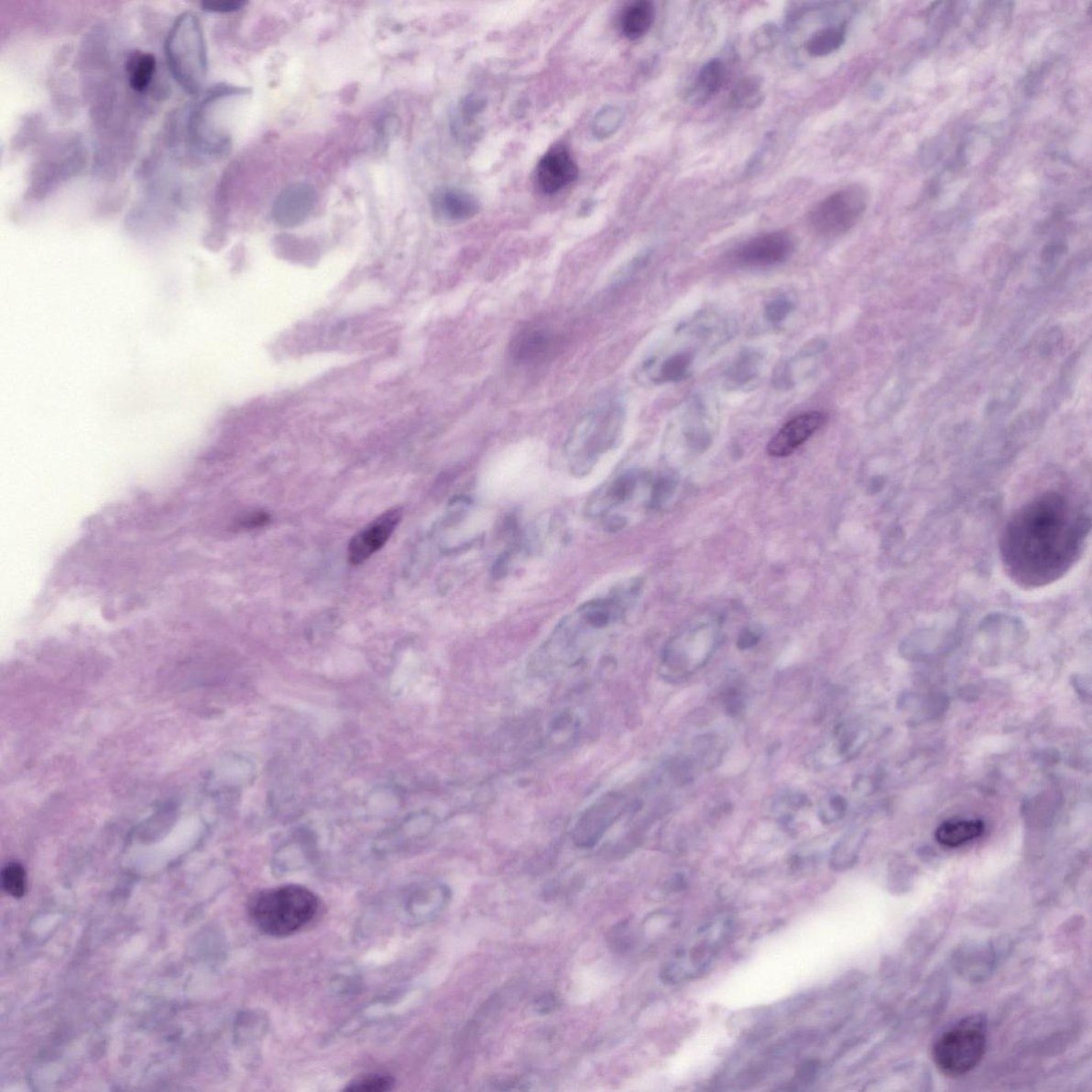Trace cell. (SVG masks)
<instances>
[{
  "label": "cell",
  "instance_id": "cell-1",
  "mask_svg": "<svg viewBox=\"0 0 1092 1092\" xmlns=\"http://www.w3.org/2000/svg\"><path fill=\"white\" fill-rule=\"evenodd\" d=\"M1090 519L1058 491L1033 497L1013 515L1000 541L1007 573L1023 588L1054 583L1074 567L1084 550Z\"/></svg>",
  "mask_w": 1092,
  "mask_h": 1092
},
{
  "label": "cell",
  "instance_id": "cell-2",
  "mask_svg": "<svg viewBox=\"0 0 1092 1092\" xmlns=\"http://www.w3.org/2000/svg\"><path fill=\"white\" fill-rule=\"evenodd\" d=\"M320 899L308 888L285 885L252 896L249 915L259 931L284 938L309 925L320 912Z\"/></svg>",
  "mask_w": 1092,
  "mask_h": 1092
},
{
  "label": "cell",
  "instance_id": "cell-3",
  "mask_svg": "<svg viewBox=\"0 0 1092 1092\" xmlns=\"http://www.w3.org/2000/svg\"><path fill=\"white\" fill-rule=\"evenodd\" d=\"M623 425V408L617 402L584 414L572 429L564 447L572 474L577 477L588 475L603 454L619 443Z\"/></svg>",
  "mask_w": 1092,
  "mask_h": 1092
},
{
  "label": "cell",
  "instance_id": "cell-4",
  "mask_svg": "<svg viewBox=\"0 0 1092 1092\" xmlns=\"http://www.w3.org/2000/svg\"><path fill=\"white\" fill-rule=\"evenodd\" d=\"M732 933L733 922L729 918L714 919L695 929L662 967V981L680 985L704 977Z\"/></svg>",
  "mask_w": 1092,
  "mask_h": 1092
},
{
  "label": "cell",
  "instance_id": "cell-5",
  "mask_svg": "<svg viewBox=\"0 0 1092 1092\" xmlns=\"http://www.w3.org/2000/svg\"><path fill=\"white\" fill-rule=\"evenodd\" d=\"M169 69L187 93L202 89L207 75V49L202 25L192 12L180 15L166 41Z\"/></svg>",
  "mask_w": 1092,
  "mask_h": 1092
},
{
  "label": "cell",
  "instance_id": "cell-6",
  "mask_svg": "<svg viewBox=\"0 0 1092 1092\" xmlns=\"http://www.w3.org/2000/svg\"><path fill=\"white\" fill-rule=\"evenodd\" d=\"M988 1030L984 1016L961 1019L934 1043L933 1058L946 1076L960 1077L977 1067L986 1054Z\"/></svg>",
  "mask_w": 1092,
  "mask_h": 1092
},
{
  "label": "cell",
  "instance_id": "cell-7",
  "mask_svg": "<svg viewBox=\"0 0 1092 1092\" xmlns=\"http://www.w3.org/2000/svg\"><path fill=\"white\" fill-rule=\"evenodd\" d=\"M868 192L861 185L841 188L817 203L809 214V224L817 235H844L859 223L868 204Z\"/></svg>",
  "mask_w": 1092,
  "mask_h": 1092
},
{
  "label": "cell",
  "instance_id": "cell-8",
  "mask_svg": "<svg viewBox=\"0 0 1092 1092\" xmlns=\"http://www.w3.org/2000/svg\"><path fill=\"white\" fill-rule=\"evenodd\" d=\"M628 808L626 796L620 792H609L600 798L584 812L572 832L576 846L594 847Z\"/></svg>",
  "mask_w": 1092,
  "mask_h": 1092
},
{
  "label": "cell",
  "instance_id": "cell-9",
  "mask_svg": "<svg viewBox=\"0 0 1092 1092\" xmlns=\"http://www.w3.org/2000/svg\"><path fill=\"white\" fill-rule=\"evenodd\" d=\"M451 900L452 890L443 883H419L402 897L401 912L411 924H426L437 919L450 905Z\"/></svg>",
  "mask_w": 1092,
  "mask_h": 1092
},
{
  "label": "cell",
  "instance_id": "cell-10",
  "mask_svg": "<svg viewBox=\"0 0 1092 1092\" xmlns=\"http://www.w3.org/2000/svg\"><path fill=\"white\" fill-rule=\"evenodd\" d=\"M794 250L795 242L789 233L770 232L740 246L736 261L746 268H771L788 261Z\"/></svg>",
  "mask_w": 1092,
  "mask_h": 1092
},
{
  "label": "cell",
  "instance_id": "cell-11",
  "mask_svg": "<svg viewBox=\"0 0 1092 1092\" xmlns=\"http://www.w3.org/2000/svg\"><path fill=\"white\" fill-rule=\"evenodd\" d=\"M402 510H388L356 534L349 543V562L355 565L366 562L388 541L400 523Z\"/></svg>",
  "mask_w": 1092,
  "mask_h": 1092
},
{
  "label": "cell",
  "instance_id": "cell-12",
  "mask_svg": "<svg viewBox=\"0 0 1092 1092\" xmlns=\"http://www.w3.org/2000/svg\"><path fill=\"white\" fill-rule=\"evenodd\" d=\"M827 419L825 413L818 411L803 413L796 416V418L786 422L775 437L770 440L769 446H767V452H769L770 456L776 458L790 456L798 447L805 443L812 435L815 434L827 422Z\"/></svg>",
  "mask_w": 1092,
  "mask_h": 1092
},
{
  "label": "cell",
  "instance_id": "cell-13",
  "mask_svg": "<svg viewBox=\"0 0 1092 1092\" xmlns=\"http://www.w3.org/2000/svg\"><path fill=\"white\" fill-rule=\"evenodd\" d=\"M316 203V192L308 184H292L278 194L272 208L277 224L294 227L307 220Z\"/></svg>",
  "mask_w": 1092,
  "mask_h": 1092
},
{
  "label": "cell",
  "instance_id": "cell-14",
  "mask_svg": "<svg viewBox=\"0 0 1092 1092\" xmlns=\"http://www.w3.org/2000/svg\"><path fill=\"white\" fill-rule=\"evenodd\" d=\"M578 168L567 149L556 147L546 153L537 169V180L546 194H554L568 187L576 180Z\"/></svg>",
  "mask_w": 1092,
  "mask_h": 1092
},
{
  "label": "cell",
  "instance_id": "cell-15",
  "mask_svg": "<svg viewBox=\"0 0 1092 1092\" xmlns=\"http://www.w3.org/2000/svg\"><path fill=\"white\" fill-rule=\"evenodd\" d=\"M639 485V477L629 472L610 480L601 486L589 499L587 513L590 517H603L632 499Z\"/></svg>",
  "mask_w": 1092,
  "mask_h": 1092
},
{
  "label": "cell",
  "instance_id": "cell-16",
  "mask_svg": "<svg viewBox=\"0 0 1092 1092\" xmlns=\"http://www.w3.org/2000/svg\"><path fill=\"white\" fill-rule=\"evenodd\" d=\"M432 210L439 219L446 223H464L475 217L479 203L475 197L458 188H444L433 194Z\"/></svg>",
  "mask_w": 1092,
  "mask_h": 1092
},
{
  "label": "cell",
  "instance_id": "cell-17",
  "mask_svg": "<svg viewBox=\"0 0 1092 1092\" xmlns=\"http://www.w3.org/2000/svg\"><path fill=\"white\" fill-rule=\"evenodd\" d=\"M955 964L965 977L978 981L992 972L996 964V953L990 945H968L961 947L956 954Z\"/></svg>",
  "mask_w": 1092,
  "mask_h": 1092
},
{
  "label": "cell",
  "instance_id": "cell-18",
  "mask_svg": "<svg viewBox=\"0 0 1092 1092\" xmlns=\"http://www.w3.org/2000/svg\"><path fill=\"white\" fill-rule=\"evenodd\" d=\"M726 76V69L723 61L712 60L706 62L689 90V101L693 105H704L723 88Z\"/></svg>",
  "mask_w": 1092,
  "mask_h": 1092
},
{
  "label": "cell",
  "instance_id": "cell-19",
  "mask_svg": "<svg viewBox=\"0 0 1092 1092\" xmlns=\"http://www.w3.org/2000/svg\"><path fill=\"white\" fill-rule=\"evenodd\" d=\"M984 831L985 824L979 819H958L942 824L935 831V838L944 846L955 848L975 840Z\"/></svg>",
  "mask_w": 1092,
  "mask_h": 1092
},
{
  "label": "cell",
  "instance_id": "cell-20",
  "mask_svg": "<svg viewBox=\"0 0 1092 1092\" xmlns=\"http://www.w3.org/2000/svg\"><path fill=\"white\" fill-rule=\"evenodd\" d=\"M655 19V6L648 0H639L624 10L621 17L623 35L629 40H639L651 29Z\"/></svg>",
  "mask_w": 1092,
  "mask_h": 1092
},
{
  "label": "cell",
  "instance_id": "cell-21",
  "mask_svg": "<svg viewBox=\"0 0 1092 1092\" xmlns=\"http://www.w3.org/2000/svg\"><path fill=\"white\" fill-rule=\"evenodd\" d=\"M867 836L868 831L861 828L851 830L848 834L845 835L835 845V847L832 848L830 857L831 868L838 870V872L853 868L857 857H859Z\"/></svg>",
  "mask_w": 1092,
  "mask_h": 1092
},
{
  "label": "cell",
  "instance_id": "cell-22",
  "mask_svg": "<svg viewBox=\"0 0 1092 1092\" xmlns=\"http://www.w3.org/2000/svg\"><path fill=\"white\" fill-rule=\"evenodd\" d=\"M551 346V336L541 330L526 331L513 344V355L518 362L530 363L541 359Z\"/></svg>",
  "mask_w": 1092,
  "mask_h": 1092
},
{
  "label": "cell",
  "instance_id": "cell-23",
  "mask_svg": "<svg viewBox=\"0 0 1092 1092\" xmlns=\"http://www.w3.org/2000/svg\"><path fill=\"white\" fill-rule=\"evenodd\" d=\"M846 24L829 26V27L815 32L809 38L807 45H805V49L814 57L828 56L842 48V45L846 41Z\"/></svg>",
  "mask_w": 1092,
  "mask_h": 1092
},
{
  "label": "cell",
  "instance_id": "cell-24",
  "mask_svg": "<svg viewBox=\"0 0 1092 1092\" xmlns=\"http://www.w3.org/2000/svg\"><path fill=\"white\" fill-rule=\"evenodd\" d=\"M158 68L155 56L147 53H135L127 61L129 84L136 93H145L151 86Z\"/></svg>",
  "mask_w": 1092,
  "mask_h": 1092
},
{
  "label": "cell",
  "instance_id": "cell-25",
  "mask_svg": "<svg viewBox=\"0 0 1092 1092\" xmlns=\"http://www.w3.org/2000/svg\"><path fill=\"white\" fill-rule=\"evenodd\" d=\"M760 362H762V356L756 351L746 350L733 362L729 372H727V381L736 387L747 385L757 378Z\"/></svg>",
  "mask_w": 1092,
  "mask_h": 1092
},
{
  "label": "cell",
  "instance_id": "cell-26",
  "mask_svg": "<svg viewBox=\"0 0 1092 1092\" xmlns=\"http://www.w3.org/2000/svg\"><path fill=\"white\" fill-rule=\"evenodd\" d=\"M693 362L691 353H680L669 356L659 369L655 380L660 383L679 382L687 378Z\"/></svg>",
  "mask_w": 1092,
  "mask_h": 1092
},
{
  "label": "cell",
  "instance_id": "cell-27",
  "mask_svg": "<svg viewBox=\"0 0 1092 1092\" xmlns=\"http://www.w3.org/2000/svg\"><path fill=\"white\" fill-rule=\"evenodd\" d=\"M764 99L762 86L757 78H745L737 84L730 97L731 105L738 109H753L762 104Z\"/></svg>",
  "mask_w": 1092,
  "mask_h": 1092
},
{
  "label": "cell",
  "instance_id": "cell-28",
  "mask_svg": "<svg viewBox=\"0 0 1092 1092\" xmlns=\"http://www.w3.org/2000/svg\"><path fill=\"white\" fill-rule=\"evenodd\" d=\"M623 120L624 114L620 107L614 105L603 107L595 116L593 134L597 139L610 138L619 131Z\"/></svg>",
  "mask_w": 1092,
  "mask_h": 1092
},
{
  "label": "cell",
  "instance_id": "cell-29",
  "mask_svg": "<svg viewBox=\"0 0 1092 1092\" xmlns=\"http://www.w3.org/2000/svg\"><path fill=\"white\" fill-rule=\"evenodd\" d=\"M394 1077L388 1075L370 1074L355 1078L344 1088L351 1092H385L394 1087Z\"/></svg>",
  "mask_w": 1092,
  "mask_h": 1092
},
{
  "label": "cell",
  "instance_id": "cell-30",
  "mask_svg": "<svg viewBox=\"0 0 1092 1092\" xmlns=\"http://www.w3.org/2000/svg\"><path fill=\"white\" fill-rule=\"evenodd\" d=\"M2 885L5 892L16 897V899L24 896L26 892V873L21 864L10 863L4 868L2 872Z\"/></svg>",
  "mask_w": 1092,
  "mask_h": 1092
},
{
  "label": "cell",
  "instance_id": "cell-31",
  "mask_svg": "<svg viewBox=\"0 0 1092 1092\" xmlns=\"http://www.w3.org/2000/svg\"><path fill=\"white\" fill-rule=\"evenodd\" d=\"M847 807L846 799L840 795L832 796L819 812V817L825 824H835L846 814Z\"/></svg>",
  "mask_w": 1092,
  "mask_h": 1092
},
{
  "label": "cell",
  "instance_id": "cell-32",
  "mask_svg": "<svg viewBox=\"0 0 1092 1092\" xmlns=\"http://www.w3.org/2000/svg\"><path fill=\"white\" fill-rule=\"evenodd\" d=\"M792 310H794V304L788 298L778 297L766 305L765 315L769 322L779 324L789 317Z\"/></svg>",
  "mask_w": 1092,
  "mask_h": 1092
},
{
  "label": "cell",
  "instance_id": "cell-33",
  "mask_svg": "<svg viewBox=\"0 0 1092 1092\" xmlns=\"http://www.w3.org/2000/svg\"><path fill=\"white\" fill-rule=\"evenodd\" d=\"M724 704L726 711L731 716H737L744 710V698L742 692L737 687L726 689L724 693Z\"/></svg>",
  "mask_w": 1092,
  "mask_h": 1092
},
{
  "label": "cell",
  "instance_id": "cell-34",
  "mask_svg": "<svg viewBox=\"0 0 1092 1092\" xmlns=\"http://www.w3.org/2000/svg\"><path fill=\"white\" fill-rule=\"evenodd\" d=\"M245 5L239 0H213L202 3V9L211 13H231L242 9Z\"/></svg>",
  "mask_w": 1092,
  "mask_h": 1092
},
{
  "label": "cell",
  "instance_id": "cell-35",
  "mask_svg": "<svg viewBox=\"0 0 1092 1092\" xmlns=\"http://www.w3.org/2000/svg\"><path fill=\"white\" fill-rule=\"evenodd\" d=\"M486 104L483 100L476 96L467 97L464 102L463 113L467 120L474 118L481 110L484 109Z\"/></svg>",
  "mask_w": 1092,
  "mask_h": 1092
},
{
  "label": "cell",
  "instance_id": "cell-36",
  "mask_svg": "<svg viewBox=\"0 0 1092 1092\" xmlns=\"http://www.w3.org/2000/svg\"><path fill=\"white\" fill-rule=\"evenodd\" d=\"M819 1065L817 1062H808L801 1065L798 1069L797 1076L799 1080L803 1083H810L814 1080L818 1074Z\"/></svg>",
  "mask_w": 1092,
  "mask_h": 1092
},
{
  "label": "cell",
  "instance_id": "cell-37",
  "mask_svg": "<svg viewBox=\"0 0 1092 1092\" xmlns=\"http://www.w3.org/2000/svg\"><path fill=\"white\" fill-rule=\"evenodd\" d=\"M557 1000L551 994H545V996L539 998L536 1000V1010L539 1013H549L555 1010Z\"/></svg>",
  "mask_w": 1092,
  "mask_h": 1092
},
{
  "label": "cell",
  "instance_id": "cell-38",
  "mask_svg": "<svg viewBox=\"0 0 1092 1092\" xmlns=\"http://www.w3.org/2000/svg\"><path fill=\"white\" fill-rule=\"evenodd\" d=\"M759 639V637L758 634L752 632V630H744L739 636L737 647L742 650L750 649L757 645Z\"/></svg>",
  "mask_w": 1092,
  "mask_h": 1092
}]
</instances>
